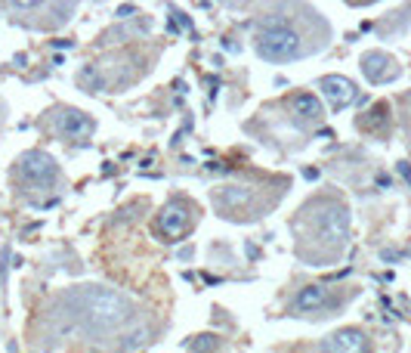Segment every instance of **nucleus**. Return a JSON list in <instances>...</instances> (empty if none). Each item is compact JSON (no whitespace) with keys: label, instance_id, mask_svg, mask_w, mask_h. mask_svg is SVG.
Returning <instances> with one entry per match:
<instances>
[{"label":"nucleus","instance_id":"nucleus-1","mask_svg":"<svg viewBox=\"0 0 411 353\" xmlns=\"http://www.w3.org/2000/svg\"><path fill=\"white\" fill-rule=\"evenodd\" d=\"M146 316L124 291L108 285H75L43 307V338L34 341V347H65L71 338H84V347H118L121 335Z\"/></svg>","mask_w":411,"mask_h":353},{"label":"nucleus","instance_id":"nucleus-6","mask_svg":"<svg viewBox=\"0 0 411 353\" xmlns=\"http://www.w3.org/2000/svg\"><path fill=\"white\" fill-rule=\"evenodd\" d=\"M0 16L28 31H56L75 16V0H0Z\"/></svg>","mask_w":411,"mask_h":353},{"label":"nucleus","instance_id":"nucleus-14","mask_svg":"<svg viewBox=\"0 0 411 353\" xmlns=\"http://www.w3.org/2000/svg\"><path fill=\"white\" fill-rule=\"evenodd\" d=\"M356 127L362 134L368 136H389V127H393V115H389V106L387 103H378V106H371L365 115H359L356 118Z\"/></svg>","mask_w":411,"mask_h":353},{"label":"nucleus","instance_id":"nucleus-15","mask_svg":"<svg viewBox=\"0 0 411 353\" xmlns=\"http://www.w3.org/2000/svg\"><path fill=\"white\" fill-rule=\"evenodd\" d=\"M186 347L189 350H220L223 341L216 335H198V338H192V341H186Z\"/></svg>","mask_w":411,"mask_h":353},{"label":"nucleus","instance_id":"nucleus-9","mask_svg":"<svg viewBox=\"0 0 411 353\" xmlns=\"http://www.w3.org/2000/svg\"><path fill=\"white\" fill-rule=\"evenodd\" d=\"M40 127L59 143H87L96 134V121L75 106H53L50 112H43Z\"/></svg>","mask_w":411,"mask_h":353},{"label":"nucleus","instance_id":"nucleus-17","mask_svg":"<svg viewBox=\"0 0 411 353\" xmlns=\"http://www.w3.org/2000/svg\"><path fill=\"white\" fill-rule=\"evenodd\" d=\"M343 3H350V6H371V3H378V0H343Z\"/></svg>","mask_w":411,"mask_h":353},{"label":"nucleus","instance_id":"nucleus-5","mask_svg":"<svg viewBox=\"0 0 411 353\" xmlns=\"http://www.w3.org/2000/svg\"><path fill=\"white\" fill-rule=\"evenodd\" d=\"M10 183L16 189L22 201L34 208L50 205L62 189V168L56 164L53 155H47L43 149H28L13 161Z\"/></svg>","mask_w":411,"mask_h":353},{"label":"nucleus","instance_id":"nucleus-13","mask_svg":"<svg viewBox=\"0 0 411 353\" xmlns=\"http://www.w3.org/2000/svg\"><path fill=\"white\" fill-rule=\"evenodd\" d=\"M319 90H322V96L328 99V106L334 112H343L346 106H352V103H356V96H359V87L350 81V78H343V75H324V78H319Z\"/></svg>","mask_w":411,"mask_h":353},{"label":"nucleus","instance_id":"nucleus-10","mask_svg":"<svg viewBox=\"0 0 411 353\" xmlns=\"http://www.w3.org/2000/svg\"><path fill=\"white\" fill-rule=\"evenodd\" d=\"M281 109L287 115V124L294 131H315L324 121V106L315 93H291L281 99Z\"/></svg>","mask_w":411,"mask_h":353},{"label":"nucleus","instance_id":"nucleus-7","mask_svg":"<svg viewBox=\"0 0 411 353\" xmlns=\"http://www.w3.org/2000/svg\"><path fill=\"white\" fill-rule=\"evenodd\" d=\"M356 294H359V288H352V285L334 288L324 282H309L291 294V301L285 307V316H291V319H331Z\"/></svg>","mask_w":411,"mask_h":353},{"label":"nucleus","instance_id":"nucleus-3","mask_svg":"<svg viewBox=\"0 0 411 353\" xmlns=\"http://www.w3.org/2000/svg\"><path fill=\"white\" fill-rule=\"evenodd\" d=\"M331 41V25L324 22L315 10H309L306 16H294L291 10L272 13V16L260 19L254 31V50L263 62H294L306 59V56L319 53L328 47Z\"/></svg>","mask_w":411,"mask_h":353},{"label":"nucleus","instance_id":"nucleus-11","mask_svg":"<svg viewBox=\"0 0 411 353\" xmlns=\"http://www.w3.org/2000/svg\"><path fill=\"white\" fill-rule=\"evenodd\" d=\"M359 66H362V75L368 78V84H374V87L393 84L396 78L402 75V66L389 53H384V50H368Z\"/></svg>","mask_w":411,"mask_h":353},{"label":"nucleus","instance_id":"nucleus-8","mask_svg":"<svg viewBox=\"0 0 411 353\" xmlns=\"http://www.w3.org/2000/svg\"><path fill=\"white\" fill-rule=\"evenodd\" d=\"M198 220H201L198 201L179 192V196H173L170 201H164V208L155 214V220H151V236L164 245H177L195 233Z\"/></svg>","mask_w":411,"mask_h":353},{"label":"nucleus","instance_id":"nucleus-4","mask_svg":"<svg viewBox=\"0 0 411 353\" xmlns=\"http://www.w3.org/2000/svg\"><path fill=\"white\" fill-rule=\"evenodd\" d=\"M291 189V177L281 174H241L211 189L216 217L229 223H257L276 211Z\"/></svg>","mask_w":411,"mask_h":353},{"label":"nucleus","instance_id":"nucleus-16","mask_svg":"<svg viewBox=\"0 0 411 353\" xmlns=\"http://www.w3.org/2000/svg\"><path fill=\"white\" fill-rule=\"evenodd\" d=\"M402 131H405L408 143H411V96L402 99Z\"/></svg>","mask_w":411,"mask_h":353},{"label":"nucleus","instance_id":"nucleus-12","mask_svg":"<svg viewBox=\"0 0 411 353\" xmlns=\"http://www.w3.org/2000/svg\"><path fill=\"white\" fill-rule=\"evenodd\" d=\"M319 350H324V353H365V350H371V338H368L365 329L346 326V329L331 331L319 344Z\"/></svg>","mask_w":411,"mask_h":353},{"label":"nucleus","instance_id":"nucleus-2","mask_svg":"<svg viewBox=\"0 0 411 353\" xmlns=\"http://www.w3.org/2000/svg\"><path fill=\"white\" fill-rule=\"evenodd\" d=\"M294 257L306 266H334L350 248V205L341 192H315L287 223Z\"/></svg>","mask_w":411,"mask_h":353}]
</instances>
